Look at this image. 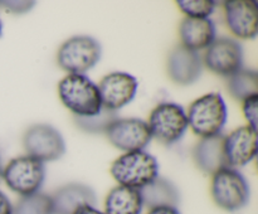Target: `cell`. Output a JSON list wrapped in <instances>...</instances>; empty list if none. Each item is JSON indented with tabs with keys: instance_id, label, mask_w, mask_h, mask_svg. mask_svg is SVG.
Listing matches in <instances>:
<instances>
[{
	"instance_id": "obj_1",
	"label": "cell",
	"mask_w": 258,
	"mask_h": 214,
	"mask_svg": "<svg viewBox=\"0 0 258 214\" xmlns=\"http://www.w3.org/2000/svg\"><path fill=\"white\" fill-rule=\"evenodd\" d=\"M58 95L63 105L76 117H91L102 108L97 85L85 75H67L58 83Z\"/></svg>"
},
{
	"instance_id": "obj_2",
	"label": "cell",
	"mask_w": 258,
	"mask_h": 214,
	"mask_svg": "<svg viewBox=\"0 0 258 214\" xmlns=\"http://www.w3.org/2000/svg\"><path fill=\"white\" fill-rule=\"evenodd\" d=\"M110 171L118 185L140 190L158 178L159 164L146 151H133L116 159Z\"/></svg>"
},
{
	"instance_id": "obj_3",
	"label": "cell",
	"mask_w": 258,
	"mask_h": 214,
	"mask_svg": "<svg viewBox=\"0 0 258 214\" xmlns=\"http://www.w3.org/2000/svg\"><path fill=\"white\" fill-rule=\"evenodd\" d=\"M188 125L196 135L204 137L219 135L227 121V106L221 93H208L189 106Z\"/></svg>"
},
{
	"instance_id": "obj_4",
	"label": "cell",
	"mask_w": 258,
	"mask_h": 214,
	"mask_svg": "<svg viewBox=\"0 0 258 214\" xmlns=\"http://www.w3.org/2000/svg\"><path fill=\"white\" fill-rule=\"evenodd\" d=\"M211 193L214 203L227 211L239 210L249 200L248 183L237 169L229 166L213 174Z\"/></svg>"
},
{
	"instance_id": "obj_5",
	"label": "cell",
	"mask_w": 258,
	"mask_h": 214,
	"mask_svg": "<svg viewBox=\"0 0 258 214\" xmlns=\"http://www.w3.org/2000/svg\"><path fill=\"white\" fill-rule=\"evenodd\" d=\"M101 44L88 35H76L59 47L57 60L70 75H83L95 67L101 58Z\"/></svg>"
},
{
	"instance_id": "obj_6",
	"label": "cell",
	"mask_w": 258,
	"mask_h": 214,
	"mask_svg": "<svg viewBox=\"0 0 258 214\" xmlns=\"http://www.w3.org/2000/svg\"><path fill=\"white\" fill-rule=\"evenodd\" d=\"M44 178V164L29 155L13 159L3 169V179L7 185L22 196L38 193Z\"/></svg>"
},
{
	"instance_id": "obj_7",
	"label": "cell",
	"mask_w": 258,
	"mask_h": 214,
	"mask_svg": "<svg viewBox=\"0 0 258 214\" xmlns=\"http://www.w3.org/2000/svg\"><path fill=\"white\" fill-rule=\"evenodd\" d=\"M148 126L151 137L165 145H171L183 137L189 125L185 111L180 105L163 102L151 111Z\"/></svg>"
},
{
	"instance_id": "obj_8",
	"label": "cell",
	"mask_w": 258,
	"mask_h": 214,
	"mask_svg": "<svg viewBox=\"0 0 258 214\" xmlns=\"http://www.w3.org/2000/svg\"><path fill=\"white\" fill-rule=\"evenodd\" d=\"M25 151L37 160L54 161L66 153V142L59 131L47 123L30 126L23 137Z\"/></svg>"
},
{
	"instance_id": "obj_9",
	"label": "cell",
	"mask_w": 258,
	"mask_h": 214,
	"mask_svg": "<svg viewBox=\"0 0 258 214\" xmlns=\"http://www.w3.org/2000/svg\"><path fill=\"white\" fill-rule=\"evenodd\" d=\"M106 133L115 148L126 153L141 151L151 140L148 122L140 118H116L110 123Z\"/></svg>"
},
{
	"instance_id": "obj_10",
	"label": "cell",
	"mask_w": 258,
	"mask_h": 214,
	"mask_svg": "<svg viewBox=\"0 0 258 214\" xmlns=\"http://www.w3.org/2000/svg\"><path fill=\"white\" fill-rule=\"evenodd\" d=\"M204 63L212 72L231 77L242 69L243 50L241 44L232 38H216L204 53Z\"/></svg>"
},
{
	"instance_id": "obj_11",
	"label": "cell",
	"mask_w": 258,
	"mask_h": 214,
	"mask_svg": "<svg viewBox=\"0 0 258 214\" xmlns=\"http://www.w3.org/2000/svg\"><path fill=\"white\" fill-rule=\"evenodd\" d=\"M138 86V80L128 73L112 72L105 76L97 86L102 107L116 112L134 100Z\"/></svg>"
},
{
	"instance_id": "obj_12",
	"label": "cell",
	"mask_w": 258,
	"mask_h": 214,
	"mask_svg": "<svg viewBox=\"0 0 258 214\" xmlns=\"http://www.w3.org/2000/svg\"><path fill=\"white\" fill-rule=\"evenodd\" d=\"M257 154V130L241 126L224 136V155L229 168H241L253 160Z\"/></svg>"
},
{
	"instance_id": "obj_13",
	"label": "cell",
	"mask_w": 258,
	"mask_h": 214,
	"mask_svg": "<svg viewBox=\"0 0 258 214\" xmlns=\"http://www.w3.org/2000/svg\"><path fill=\"white\" fill-rule=\"evenodd\" d=\"M226 22L229 30L242 39L257 37V4L249 0H228L224 3Z\"/></svg>"
},
{
	"instance_id": "obj_14",
	"label": "cell",
	"mask_w": 258,
	"mask_h": 214,
	"mask_svg": "<svg viewBox=\"0 0 258 214\" xmlns=\"http://www.w3.org/2000/svg\"><path fill=\"white\" fill-rule=\"evenodd\" d=\"M168 73L178 85H191L202 73L201 55L198 52L185 48L184 45H176L169 54Z\"/></svg>"
},
{
	"instance_id": "obj_15",
	"label": "cell",
	"mask_w": 258,
	"mask_h": 214,
	"mask_svg": "<svg viewBox=\"0 0 258 214\" xmlns=\"http://www.w3.org/2000/svg\"><path fill=\"white\" fill-rule=\"evenodd\" d=\"M53 214H75L85 205L95 206L96 194L90 186L71 183L58 189L52 196Z\"/></svg>"
},
{
	"instance_id": "obj_16",
	"label": "cell",
	"mask_w": 258,
	"mask_h": 214,
	"mask_svg": "<svg viewBox=\"0 0 258 214\" xmlns=\"http://www.w3.org/2000/svg\"><path fill=\"white\" fill-rule=\"evenodd\" d=\"M181 45L198 52L208 48L216 39V27L209 18L185 17L179 27Z\"/></svg>"
},
{
	"instance_id": "obj_17",
	"label": "cell",
	"mask_w": 258,
	"mask_h": 214,
	"mask_svg": "<svg viewBox=\"0 0 258 214\" xmlns=\"http://www.w3.org/2000/svg\"><path fill=\"white\" fill-rule=\"evenodd\" d=\"M193 158L197 166L206 174L217 173L227 168L228 163L224 155V136L222 133L212 137H204L193 150Z\"/></svg>"
},
{
	"instance_id": "obj_18",
	"label": "cell",
	"mask_w": 258,
	"mask_h": 214,
	"mask_svg": "<svg viewBox=\"0 0 258 214\" xmlns=\"http://www.w3.org/2000/svg\"><path fill=\"white\" fill-rule=\"evenodd\" d=\"M143 205L148 206L149 209L160 208V206H171L176 208L180 200V195L171 181L165 178L154 179L151 183L140 189Z\"/></svg>"
},
{
	"instance_id": "obj_19",
	"label": "cell",
	"mask_w": 258,
	"mask_h": 214,
	"mask_svg": "<svg viewBox=\"0 0 258 214\" xmlns=\"http://www.w3.org/2000/svg\"><path fill=\"white\" fill-rule=\"evenodd\" d=\"M143 206L140 190L117 185L106 196L105 214H141Z\"/></svg>"
},
{
	"instance_id": "obj_20",
	"label": "cell",
	"mask_w": 258,
	"mask_h": 214,
	"mask_svg": "<svg viewBox=\"0 0 258 214\" xmlns=\"http://www.w3.org/2000/svg\"><path fill=\"white\" fill-rule=\"evenodd\" d=\"M228 90L236 100L244 101L258 95V75L253 69H239L229 77Z\"/></svg>"
},
{
	"instance_id": "obj_21",
	"label": "cell",
	"mask_w": 258,
	"mask_h": 214,
	"mask_svg": "<svg viewBox=\"0 0 258 214\" xmlns=\"http://www.w3.org/2000/svg\"><path fill=\"white\" fill-rule=\"evenodd\" d=\"M12 214H53L52 199L43 193L22 196L13 206Z\"/></svg>"
},
{
	"instance_id": "obj_22",
	"label": "cell",
	"mask_w": 258,
	"mask_h": 214,
	"mask_svg": "<svg viewBox=\"0 0 258 214\" xmlns=\"http://www.w3.org/2000/svg\"><path fill=\"white\" fill-rule=\"evenodd\" d=\"M117 118L115 111H110L107 108L102 107L100 112L91 117H76L75 121L78 127L87 132H102L107 130L110 123Z\"/></svg>"
},
{
	"instance_id": "obj_23",
	"label": "cell",
	"mask_w": 258,
	"mask_h": 214,
	"mask_svg": "<svg viewBox=\"0 0 258 214\" xmlns=\"http://www.w3.org/2000/svg\"><path fill=\"white\" fill-rule=\"evenodd\" d=\"M176 5L188 18H209L216 9L212 0H178Z\"/></svg>"
},
{
	"instance_id": "obj_24",
	"label": "cell",
	"mask_w": 258,
	"mask_h": 214,
	"mask_svg": "<svg viewBox=\"0 0 258 214\" xmlns=\"http://www.w3.org/2000/svg\"><path fill=\"white\" fill-rule=\"evenodd\" d=\"M243 102V115L248 121V126L257 130V107H258V95L251 96L246 98Z\"/></svg>"
},
{
	"instance_id": "obj_25",
	"label": "cell",
	"mask_w": 258,
	"mask_h": 214,
	"mask_svg": "<svg viewBox=\"0 0 258 214\" xmlns=\"http://www.w3.org/2000/svg\"><path fill=\"white\" fill-rule=\"evenodd\" d=\"M0 4L4 5L5 9L10 10L13 13H24L32 9L34 2H3Z\"/></svg>"
},
{
	"instance_id": "obj_26",
	"label": "cell",
	"mask_w": 258,
	"mask_h": 214,
	"mask_svg": "<svg viewBox=\"0 0 258 214\" xmlns=\"http://www.w3.org/2000/svg\"><path fill=\"white\" fill-rule=\"evenodd\" d=\"M13 205L3 191H0V214H12Z\"/></svg>"
},
{
	"instance_id": "obj_27",
	"label": "cell",
	"mask_w": 258,
	"mask_h": 214,
	"mask_svg": "<svg viewBox=\"0 0 258 214\" xmlns=\"http://www.w3.org/2000/svg\"><path fill=\"white\" fill-rule=\"evenodd\" d=\"M148 214H181L178 208H171V206H160V208H154L149 210Z\"/></svg>"
},
{
	"instance_id": "obj_28",
	"label": "cell",
	"mask_w": 258,
	"mask_h": 214,
	"mask_svg": "<svg viewBox=\"0 0 258 214\" xmlns=\"http://www.w3.org/2000/svg\"><path fill=\"white\" fill-rule=\"evenodd\" d=\"M75 214H105V213L100 211L97 208H95V206L85 205V206H82V208L78 209Z\"/></svg>"
},
{
	"instance_id": "obj_29",
	"label": "cell",
	"mask_w": 258,
	"mask_h": 214,
	"mask_svg": "<svg viewBox=\"0 0 258 214\" xmlns=\"http://www.w3.org/2000/svg\"><path fill=\"white\" fill-rule=\"evenodd\" d=\"M3 165H2V158H0V179L3 178Z\"/></svg>"
},
{
	"instance_id": "obj_30",
	"label": "cell",
	"mask_w": 258,
	"mask_h": 214,
	"mask_svg": "<svg viewBox=\"0 0 258 214\" xmlns=\"http://www.w3.org/2000/svg\"><path fill=\"white\" fill-rule=\"evenodd\" d=\"M2 32H3V24H2V20H0V37H2Z\"/></svg>"
}]
</instances>
